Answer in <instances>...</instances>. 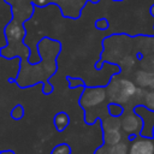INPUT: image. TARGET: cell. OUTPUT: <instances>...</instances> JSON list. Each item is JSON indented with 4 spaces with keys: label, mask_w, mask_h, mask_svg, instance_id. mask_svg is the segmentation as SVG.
<instances>
[{
    "label": "cell",
    "mask_w": 154,
    "mask_h": 154,
    "mask_svg": "<svg viewBox=\"0 0 154 154\" xmlns=\"http://www.w3.org/2000/svg\"><path fill=\"white\" fill-rule=\"evenodd\" d=\"M46 2H47V0H37V5L38 6H43Z\"/></svg>",
    "instance_id": "obj_10"
},
{
    "label": "cell",
    "mask_w": 154,
    "mask_h": 154,
    "mask_svg": "<svg viewBox=\"0 0 154 154\" xmlns=\"http://www.w3.org/2000/svg\"><path fill=\"white\" fill-rule=\"evenodd\" d=\"M96 26L99 29H106L107 28V20L106 19H99L96 22Z\"/></svg>",
    "instance_id": "obj_9"
},
{
    "label": "cell",
    "mask_w": 154,
    "mask_h": 154,
    "mask_svg": "<svg viewBox=\"0 0 154 154\" xmlns=\"http://www.w3.org/2000/svg\"><path fill=\"white\" fill-rule=\"evenodd\" d=\"M150 11H152V14H153V16H154V6H153V7H152V10H150Z\"/></svg>",
    "instance_id": "obj_11"
},
{
    "label": "cell",
    "mask_w": 154,
    "mask_h": 154,
    "mask_svg": "<svg viewBox=\"0 0 154 154\" xmlns=\"http://www.w3.org/2000/svg\"><path fill=\"white\" fill-rule=\"evenodd\" d=\"M111 154H126V146L124 143H117L111 148Z\"/></svg>",
    "instance_id": "obj_6"
},
{
    "label": "cell",
    "mask_w": 154,
    "mask_h": 154,
    "mask_svg": "<svg viewBox=\"0 0 154 154\" xmlns=\"http://www.w3.org/2000/svg\"><path fill=\"white\" fill-rule=\"evenodd\" d=\"M154 153V144L150 140H137L134 141L129 154H153Z\"/></svg>",
    "instance_id": "obj_2"
},
{
    "label": "cell",
    "mask_w": 154,
    "mask_h": 154,
    "mask_svg": "<svg viewBox=\"0 0 154 154\" xmlns=\"http://www.w3.org/2000/svg\"><path fill=\"white\" fill-rule=\"evenodd\" d=\"M66 124H67V117H66L65 114H59V116H57V118H55V125H57V128L63 129Z\"/></svg>",
    "instance_id": "obj_7"
},
{
    "label": "cell",
    "mask_w": 154,
    "mask_h": 154,
    "mask_svg": "<svg viewBox=\"0 0 154 154\" xmlns=\"http://www.w3.org/2000/svg\"><path fill=\"white\" fill-rule=\"evenodd\" d=\"M119 138H120V135H119V132L116 131V130H109V131L107 132V135L105 136L106 142L109 143V144H113V146L118 143Z\"/></svg>",
    "instance_id": "obj_5"
},
{
    "label": "cell",
    "mask_w": 154,
    "mask_h": 154,
    "mask_svg": "<svg viewBox=\"0 0 154 154\" xmlns=\"http://www.w3.org/2000/svg\"><path fill=\"white\" fill-rule=\"evenodd\" d=\"M122 125H123V129H124L125 131L132 132V131H135V130L137 129V126L140 125V120L136 118V116L129 114V116H126V117L123 118Z\"/></svg>",
    "instance_id": "obj_4"
},
{
    "label": "cell",
    "mask_w": 154,
    "mask_h": 154,
    "mask_svg": "<svg viewBox=\"0 0 154 154\" xmlns=\"http://www.w3.org/2000/svg\"><path fill=\"white\" fill-rule=\"evenodd\" d=\"M137 82L142 87L154 88V72H146V71L137 72Z\"/></svg>",
    "instance_id": "obj_3"
},
{
    "label": "cell",
    "mask_w": 154,
    "mask_h": 154,
    "mask_svg": "<svg viewBox=\"0 0 154 154\" xmlns=\"http://www.w3.org/2000/svg\"><path fill=\"white\" fill-rule=\"evenodd\" d=\"M146 105L150 108H154V93H149L146 96Z\"/></svg>",
    "instance_id": "obj_8"
},
{
    "label": "cell",
    "mask_w": 154,
    "mask_h": 154,
    "mask_svg": "<svg viewBox=\"0 0 154 154\" xmlns=\"http://www.w3.org/2000/svg\"><path fill=\"white\" fill-rule=\"evenodd\" d=\"M135 85L126 79H120L114 82L111 88H109V95L111 99L119 101V102H124L126 101L134 93H135Z\"/></svg>",
    "instance_id": "obj_1"
}]
</instances>
